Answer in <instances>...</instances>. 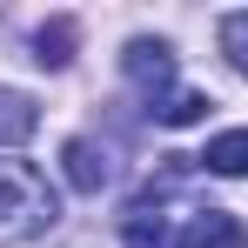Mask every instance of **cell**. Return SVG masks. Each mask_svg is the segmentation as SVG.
<instances>
[{"label":"cell","mask_w":248,"mask_h":248,"mask_svg":"<svg viewBox=\"0 0 248 248\" xmlns=\"http://www.w3.org/2000/svg\"><path fill=\"white\" fill-rule=\"evenodd\" d=\"M121 67H127V81L148 94V108L174 94V54H168V41H127Z\"/></svg>","instance_id":"obj_2"},{"label":"cell","mask_w":248,"mask_h":248,"mask_svg":"<svg viewBox=\"0 0 248 248\" xmlns=\"http://www.w3.org/2000/svg\"><path fill=\"white\" fill-rule=\"evenodd\" d=\"M54 188H47V174L34 161H0V242H34L54 228Z\"/></svg>","instance_id":"obj_1"},{"label":"cell","mask_w":248,"mask_h":248,"mask_svg":"<svg viewBox=\"0 0 248 248\" xmlns=\"http://www.w3.org/2000/svg\"><path fill=\"white\" fill-rule=\"evenodd\" d=\"M195 161L208 168V174H248V127H228V134H215L208 141V155H195Z\"/></svg>","instance_id":"obj_6"},{"label":"cell","mask_w":248,"mask_h":248,"mask_svg":"<svg viewBox=\"0 0 248 248\" xmlns=\"http://www.w3.org/2000/svg\"><path fill=\"white\" fill-rule=\"evenodd\" d=\"M74 41H81V27L61 14V20H47L41 34H34V61H41V67H67V61H74Z\"/></svg>","instance_id":"obj_8"},{"label":"cell","mask_w":248,"mask_h":248,"mask_svg":"<svg viewBox=\"0 0 248 248\" xmlns=\"http://www.w3.org/2000/svg\"><path fill=\"white\" fill-rule=\"evenodd\" d=\"M221 54L235 61V74H248V14H228L221 20Z\"/></svg>","instance_id":"obj_10"},{"label":"cell","mask_w":248,"mask_h":248,"mask_svg":"<svg viewBox=\"0 0 248 248\" xmlns=\"http://www.w3.org/2000/svg\"><path fill=\"white\" fill-rule=\"evenodd\" d=\"M61 168H67V181H74L81 195H101L108 174H114L108 148H94V141H67V148H61Z\"/></svg>","instance_id":"obj_3"},{"label":"cell","mask_w":248,"mask_h":248,"mask_svg":"<svg viewBox=\"0 0 248 248\" xmlns=\"http://www.w3.org/2000/svg\"><path fill=\"white\" fill-rule=\"evenodd\" d=\"M148 114H155L161 127H188V121H202V114H208V94H195V87H174V94H168V101H155Z\"/></svg>","instance_id":"obj_9"},{"label":"cell","mask_w":248,"mask_h":248,"mask_svg":"<svg viewBox=\"0 0 248 248\" xmlns=\"http://www.w3.org/2000/svg\"><path fill=\"white\" fill-rule=\"evenodd\" d=\"M127 248H188V228H174V215H161V208H134V215H127Z\"/></svg>","instance_id":"obj_4"},{"label":"cell","mask_w":248,"mask_h":248,"mask_svg":"<svg viewBox=\"0 0 248 248\" xmlns=\"http://www.w3.org/2000/svg\"><path fill=\"white\" fill-rule=\"evenodd\" d=\"M34 127H41V108H34L27 94L0 87V148H20V141H27Z\"/></svg>","instance_id":"obj_7"},{"label":"cell","mask_w":248,"mask_h":248,"mask_svg":"<svg viewBox=\"0 0 248 248\" xmlns=\"http://www.w3.org/2000/svg\"><path fill=\"white\" fill-rule=\"evenodd\" d=\"M188 248H248V228L228 215V208H195V221H188Z\"/></svg>","instance_id":"obj_5"}]
</instances>
